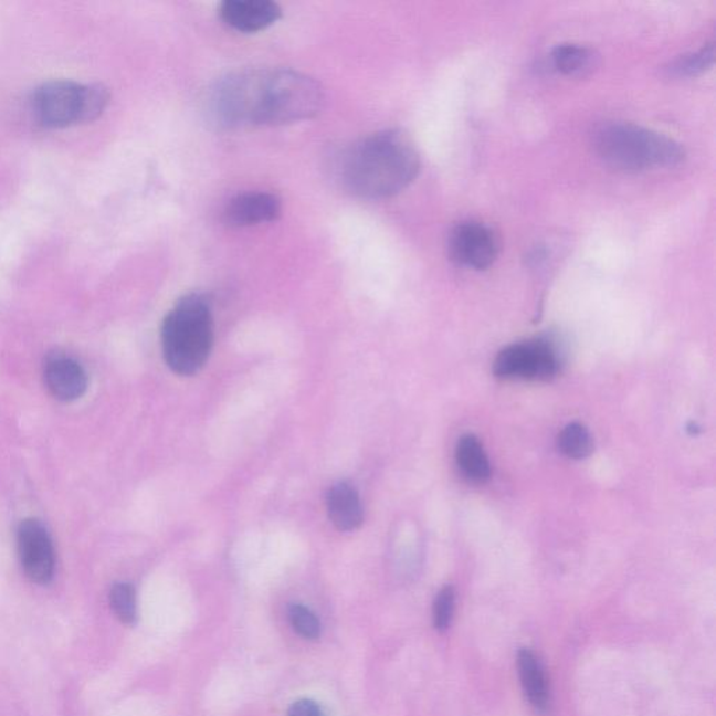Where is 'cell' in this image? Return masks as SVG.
I'll use <instances>...</instances> for the list:
<instances>
[{
	"mask_svg": "<svg viewBox=\"0 0 716 716\" xmlns=\"http://www.w3.org/2000/svg\"><path fill=\"white\" fill-rule=\"evenodd\" d=\"M593 149L604 165L624 172L672 168L686 159V151L675 139L626 123L600 126L593 135Z\"/></svg>",
	"mask_w": 716,
	"mask_h": 716,
	"instance_id": "cell-2",
	"label": "cell"
},
{
	"mask_svg": "<svg viewBox=\"0 0 716 716\" xmlns=\"http://www.w3.org/2000/svg\"><path fill=\"white\" fill-rule=\"evenodd\" d=\"M44 381L50 392L62 402H72L82 398L87 389V373L73 358L52 355L46 358Z\"/></svg>",
	"mask_w": 716,
	"mask_h": 716,
	"instance_id": "cell-11",
	"label": "cell"
},
{
	"mask_svg": "<svg viewBox=\"0 0 716 716\" xmlns=\"http://www.w3.org/2000/svg\"><path fill=\"white\" fill-rule=\"evenodd\" d=\"M418 147L399 129L378 131L357 141L341 157L340 177L352 194L362 199L394 197L418 178Z\"/></svg>",
	"mask_w": 716,
	"mask_h": 716,
	"instance_id": "cell-1",
	"label": "cell"
},
{
	"mask_svg": "<svg viewBox=\"0 0 716 716\" xmlns=\"http://www.w3.org/2000/svg\"><path fill=\"white\" fill-rule=\"evenodd\" d=\"M456 462L468 481L484 483L492 476L486 451H484L482 442L473 434L463 435L457 441Z\"/></svg>",
	"mask_w": 716,
	"mask_h": 716,
	"instance_id": "cell-14",
	"label": "cell"
},
{
	"mask_svg": "<svg viewBox=\"0 0 716 716\" xmlns=\"http://www.w3.org/2000/svg\"><path fill=\"white\" fill-rule=\"evenodd\" d=\"M282 213V200L271 192H245L236 194L224 209L225 223L231 228L268 223Z\"/></svg>",
	"mask_w": 716,
	"mask_h": 716,
	"instance_id": "cell-10",
	"label": "cell"
},
{
	"mask_svg": "<svg viewBox=\"0 0 716 716\" xmlns=\"http://www.w3.org/2000/svg\"><path fill=\"white\" fill-rule=\"evenodd\" d=\"M558 448L571 460H583L592 454L593 441L586 425L571 423L558 435Z\"/></svg>",
	"mask_w": 716,
	"mask_h": 716,
	"instance_id": "cell-16",
	"label": "cell"
},
{
	"mask_svg": "<svg viewBox=\"0 0 716 716\" xmlns=\"http://www.w3.org/2000/svg\"><path fill=\"white\" fill-rule=\"evenodd\" d=\"M109 99L103 84L50 81L31 94L30 110L41 128L63 129L102 117Z\"/></svg>",
	"mask_w": 716,
	"mask_h": 716,
	"instance_id": "cell-4",
	"label": "cell"
},
{
	"mask_svg": "<svg viewBox=\"0 0 716 716\" xmlns=\"http://www.w3.org/2000/svg\"><path fill=\"white\" fill-rule=\"evenodd\" d=\"M220 15L229 28L240 33H260L282 18V9L272 0H228Z\"/></svg>",
	"mask_w": 716,
	"mask_h": 716,
	"instance_id": "cell-9",
	"label": "cell"
},
{
	"mask_svg": "<svg viewBox=\"0 0 716 716\" xmlns=\"http://www.w3.org/2000/svg\"><path fill=\"white\" fill-rule=\"evenodd\" d=\"M110 609L120 623L135 624L138 619V602H136L135 588L128 582L115 583L109 591Z\"/></svg>",
	"mask_w": 716,
	"mask_h": 716,
	"instance_id": "cell-18",
	"label": "cell"
},
{
	"mask_svg": "<svg viewBox=\"0 0 716 716\" xmlns=\"http://www.w3.org/2000/svg\"><path fill=\"white\" fill-rule=\"evenodd\" d=\"M325 92L315 78L293 70H265L261 88V126L317 117Z\"/></svg>",
	"mask_w": 716,
	"mask_h": 716,
	"instance_id": "cell-5",
	"label": "cell"
},
{
	"mask_svg": "<svg viewBox=\"0 0 716 716\" xmlns=\"http://www.w3.org/2000/svg\"><path fill=\"white\" fill-rule=\"evenodd\" d=\"M520 686L531 707L545 713L550 705V687L547 683L544 665L534 652L523 647L517 657Z\"/></svg>",
	"mask_w": 716,
	"mask_h": 716,
	"instance_id": "cell-13",
	"label": "cell"
},
{
	"mask_svg": "<svg viewBox=\"0 0 716 716\" xmlns=\"http://www.w3.org/2000/svg\"><path fill=\"white\" fill-rule=\"evenodd\" d=\"M448 249L452 260L473 271H486L498 256V240L493 230L478 221H463L451 231Z\"/></svg>",
	"mask_w": 716,
	"mask_h": 716,
	"instance_id": "cell-8",
	"label": "cell"
},
{
	"mask_svg": "<svg viewBox=\"0 0 716 716\" xmlns=\"http://www.w3.org/2000/svg\"><path fill=\"white\" fill-rule=\"evenodd\" d=\"M715 62L714 42L697 52L682 55L672 63L671 73L677 77H696L710 70Z\"/></svg>",
	"mask_w": 716,
	"mask_h": 716,
	"instance_id": "cell-17",
	"label": "cell"
},
{
	"mask_svg": "<svg viewBox=\"0 0 716 716\" xmlns=\"http://www.w3.org/2000/svg\"><path fill=\"white\" fill-rule=\"evenodd\" d=\"M288 620L294 631L305 640H317L320 635L319 619L303 604L296 603L288 608Z\"/></svg>",
	"mask_w": 716,
	"mask_h": 716,
	"instance_id": "cell-19",
	"label": "cell"
},
{
	"mask_svg": "<svg viewBox=\"0 0 716 716\" xmlns=\"http://www.w3.org/2000/svg\"><path fill=\"white\" fill-rule=\"evenodd\" d=\"M551 63L561 75L570 77L586 76L594 66L593 51L578 44H560L551 51Z\"/></svg>",
	"mask_w": 716,
	"mask_h": 716,
	"instance_id": "cell-15",
	"label": "cell"
},
{
	"mask_svg": "<svg viewBox=\"0 0 716 716\" xmlns=\"http://www.w3.org/2000/svg\"><path fill=\"white\" fill-rule=\"evenodd\" d=\"M560 368V356L550 339H536L508 346L496 358L499 378L550 379Z\"/></svg>",
	"mask_w": 716,
	"mask_h": 716,
	"instance_id": "cell-6",
	"label": "cell"
},
{
	"mask_svg": "<svg viewBox=\"0 0 716 716\" xmlns=\"http://www.w3.org/2000/svg\"><path fill=\"white\" fill-rule=\"evenodd\" d=\"M326 508L331 524L340 531L356 530L365 520L360 497L356 488L346 482L331 486L326 496Z\"/></svg>",
	"mask_w": 716,
	"mask_h": 716,
	"instance_id": "cell-12",
	"label": "cell"
},
{
	"mask_svg": "<svg viewBox=\"0 0 716 716\" xmlns=\"http://www.w3.org/2000/svg\"><path fill=\"white\" fill-rule=\"evenodd\" d=\"M288 716H323V710L313 699H299L288 709Z\"/></svg>",
	"mask_w": 716,
	"mask_h": 716,
	"instance_id": "cell-21",
	"label": "cell"
},
{
	"mask_svg": "<svg viewBox=\"0 0 716 716\" xmlns=\"http://www.w3.org/2000/svg\"><path fill=\"white\" fill-rule=\"evenodd\" d=\"M455 613V591L452 587H444L436 594L433 607L434 626L439 631L450 629Z\"/></svg>",
	"mask_w": 716,
	"mask_h": 716,
	"instance_id": "cell-20",
	"label": "cell"
},
{
	"mask_svg": "<svg viewBox=\"0 0 716 716\" xmlns=\"http://www.w3.org/2000/svg\"><path fill=\"white\" fill-rule=\"evenodd\" d=\"M18 551L25 577L35 586H49L55 577L54 545L45 526L36 519H25L18 529Z\"/></svg>",
	"mask_w": 716,
	"mask_h": 716,
	"instance_id": "cell-7",
	"label": "cell"
},
{
	"mask_svg": "<svg viewBox=\"0 0 716 716\" xmlns=\"http://www.w3.org/2000/svg\"><path fill=\"white\" fill-rule=\"evenodd\" d=\"M162 355L172 372L191 377L207 365L213 347V317L202 294L182 297L161 326Z\"/></svg>",
	"mask_w": 716,
	"mask_h": 716,
	"instance_id": "cell-3",
	"label": "cell"
}]
</instances>
